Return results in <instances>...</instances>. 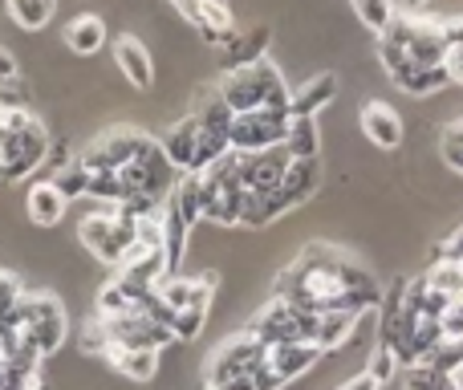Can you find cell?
I'll use <instances>...</instances> for the list:
<instances>
[{"instance_id":"26","label":"cell","mask_w":463,"mask_h":390,"mask_svg":"<svg viewBox=\"0 0 463 390\" xmlns=\"http://www.w3.org/2000/svg\"><path fill=\"white\" fill-rule=\"evenodd\" d=\"M443 41H448L443 70L451 73V86H463V16H443Z\"/></svg>"},{"instance_id":"15","label":"cell","mask_w":463,"mask_h":390,"mask_svg":"<svg viewBox=\"0 0 463 390\" xmlns=\"http://www.w3.org/2000/svg\"><path fill=\"white\" fill-rule=\"evenodd\" d=\"M159 143H163V155L171 159V167H175L179 176H192L195 143H200V122L187 114V119H179L175 127H167V135H163Z\"/></svg>"},{"instance_id":"33","label":"cell","mask_w":463,"mask_h":390,"mask_svg":"<svg viewBox=\"0 0 463 390\" xmlns=\"http://www.w3.org/2000/svg\"><path fill=\"white\" fill-rule=\"evenodd\" d=\"M362 375H370V378H374V383H378V386H391V383H394V378H399V375H402V370H399V362H394V358H391V354H386V350H383V346H374V354H370V366H366V370H362Z\"/></svg>"},{"instance_id":"37","label":"cell","mask_w":463,"mask_h":390,"mask_svg":"<svg viewBox=\"0 0 463 390\" xmlns=\"http://www.w3.org/2000/svg\"><path fill=\"white\" fill-rule=\"evenodd\" d=\"M439 151H443V163H448L451 171H459V176H463V143H456V138H448V135H443Z\"/></svg>"},{"instance_id":"2","label":"cell","mask_w":463,"mask_h":390,"mask_svg":"<svg viewBox=\"0 0 463 390\" xmlns=\"http://www.w3.org/2000/svg\"><path fill=\"white\" fill-rule=\"evenodd\" d=\"M216 90L232 106V114L264 110V106H288V94H293L269 57H264V62H252V65H240V70H224V78L216 81Z\"/></svg>"},{"instance_id":"5","label":"cell","mask_w":463,"mask_h":390,"mask_svg":"<svg viewBox=\"0 0 463 390\" xmlns=\"http://www.w3.org/2000/svg\"><path fill=\"white\" fill-rule=\"evenodd\" d=\"M49 147L53 143H49L45 122H41L37 114H29V119L21 122V130L8 135L5 147H0V179H5V184H21V179H29L33 171L49 159Z\"/></svg>"},{"instance_id":"6","label":"cell","mask_w":463,"mask_h":390,"mask_svg":"<svg viewBox=\"0 0 463 390\" xmlns=\"http://www.w3.org/2000/svg\"><path fill=\"white\" fill-rule=\"evenodd\" d=\"M288 106H264V110H248L232 119L228 143L236 155H256V151H272L285 147V130H288Z\"/></svg>"},{"instance_id":"8","label":"cell","mask_w":463,"mask_h":390,"mask_svg":"<svg viewBox=\"0 0 463 390\" xmlns=\"http://www.w3.org/2000/svg\"><path fill=\"white\" fill-rule=\"evenodd\" d=\"M269 358V346H260L252 334H236L232 342H224L216 354L208 358V370H203V386H220L232 383V378H252L256 370Z\"/></svg>"},{"instance_id":"4","label":"cell","mask_w":463,"mask_h":390,"mask_svg":"<svg viewBox=\"0 0 463 390\" xmlns=\"http://www.w3.org/2000/svg\"><path fill=\"white\" fill-rule=\"evenodd\" d=\"M16 321L24 326L29 342L37 346L45 358H53V354L65 346L70 321H65V305L57 301L53 293H24L21 305H16Z\"/></svg>"},{"instance_id":"31","label":"cell","mask_w":463,"mask_h":390,"mask_svg":"<svg viewBox=\"0 0 463 390\" xmlns=\"http://www.w3.org/2000/svg\"><path fill=\"white\" fill-rule=\"evenodd\" d=\"M0 390H45V386H41V370H24L16 362L0 358Z\"/></svg>"},{"instance_id":"13","label":"cell","mask_w":463,"mask_h":390,"mask_svg":"<svg viewBox=\"0 0 463 390\" xmlns=\"http://www.w3.org/2000/svg\"><path fill=\"white\" fill-rule=\"evenodd\" d=\"M358 127H362V135L374 147H383V151H394V147L402 143V114L394 110L391 102H383V98H370V102L362 106Z\"/></svg>"},{"instance_id":"17","label":"cell","mask_w":463,"mask_h":390,"mask_svg":"<svg viewBox=\"0 0 463 390\" xmlns=\"http://www.w3.org/2000/svg\"><path fill=\"white\" fill-rule=\"evenodd\" d=\"M334 94H337V78L334 73H317V78H309L301 90L288 94V114H293V119H317V114L334 102Z\"/></svg>"},{"instance_id":"24","label":"cell","mask_w":463,"mask_h":390,"mask_svg":"<svg viewBox=\"0 0 463 390\" xmlns=\"http://www.w3.org/2000/svg\"><path fill=\"white\" fill-rule=\"evenodd\" d=\"M354 329H358V318L354 313H321L317 318V350H337L342 342H350Z\"/></svg>"},{"instance_id":"36","label":"cell","mask_w":463,"mask_h":390,"mask_svg":"<svg viewBox=\"0 0 463 390\" xmlns=\"http://www.w3.org/2000/svg\"><path fill=\"white\" fill-rule=\"evenodd\" d=\"M435 261H463V224L443 240L439 248H435Z\"/></svg>"},{"instance_id":"35","label":"cell","mask_w":463,"mask_h":390,"mask_svg":"<svg viewBox=\"0 0 463 390\" xmlns=\"http://www.w3.org/2000/svg\"><path fill=\"white\" fill-rule=\"evenodd\" d=\"M439 326H443V338H451V342H463V297H456V301L443 309Z\"/></svg>"},{"instance_id":"12","label":"cell","mask_w":463,"mask_h":390,"mask_svg":"<svg viewBox=\"0 0 463 390\" xmlns=\"http://www.w3.org/2000/svg\"><path fill=\"white\" fill-rule=\"evenodd\" d=\"M386 73H391L394 86L411 98H431V94H443V90L451 86V73L443 70V65H419V62H411V57L394 62Z\"/></svg>"},{"instance_id":"40","label":"cell","mask_w":463,"mask_h":390,"mask_svg":"<svg viewBox=\"0 0 463 390\" xmlns=\"http://www.w3.org/2000/svg\"><path fill=\"white\" fill-rule=\"evenodd\" d=\"M448 138H456V143H463V119H456V122L448 127Z\"/></svg>"},{"instance_id":"23","label":"cell","mask_w":463,"mask_h":390,"mask_svg":"<svg viewBox=\"0 0 463 390\" xmlns=\"http://www.w3.org/2000/svg\"><path fill=\"white\" fill-rule=\"evenodd\" d=\"M171 204H175V212L184 215L187 228H200L203 224V184H200V176L179 179L175 192H171Z\"/></svg>"},{"instance_id":"29","label":"cell","mask_w":463,"mask_h":390,"mask_svg":"<svg viewBox=\"0 0 463 390\" xmlns=\"http://www.w3.org/2000/svg\"><path fill=\"white\" fill-rule=\"evenodd\" d=\"M86 195L98 199V204H106V207L122 204V176L118 171H94V176H90Z\"/></svg>"},{"instance_id":"7","label":"cell","mask_w":463,"mask_h":390,"mask_svg":"<svg viewBox=\"0 0 463 390\" xmlns=\"http://www.w3.org/2000/svg\"><path fill=\"white\" fill-rule=\"evenodd\" d=\"M78 240L86 244V252L102 264H122L127 252L135 248V224L118 220L114 207H102V212L86 215L78 228Z\"/></svg>"},{"instance_id":"22","label":"cell","mask_w":463,"mask_h":390,"mask_svg":"<svg viewBox=\"0 0 463 390\" xmlns=\"http://www.w3.org/2000/svg\"><path fill=\"white\" fill-rule=\"evenodd\" d=\"M285 151H288V159H317V155H321L317 119H288Z\"/></svg>"},{"instance_id":"32","label":"cell","mask_w":463,"mask_h":390,"mask_svg":"<svg viewBox=\"0 0 463 390\" xmlns=\"http://www.w3.org/2000/svg\"><path fill=\"white\" fill-rule=\"evenodd\" d=\"M203 321H208V305H192V309H179L175 313V326H171V334L179 338V342H195L203 329Z\"/></svg>"},{"instance_id":"3","label":"cell","mask_w":463,"mask_h":390,"mask_svg":"<svg viewBox=\"0 0 463 390\" xmlns=\"http://www.w3.org/2000/svg\"><path fill=\"white\" fill-rule=\"evenodd\" d=\"M203 184V220L220 224V228H232L240 224L244 215V184H240V171H236V155H224L216 167H208L200 176Z\"/></svg>"},{"instance_id":"25","label":"cell","mask_w":463,"mask_h":390,"mask_svg":"<svg viewBox=\"0 0 463 390\" xmlns=\"http://www.w3.org/2000/svg\"><path fill=\"white\" fill-rule=\"evenodd\" d=\"M53 5L57 0H8V16H13L24 33H37V29H45L49 24Z\"/></svg>"},{"instance_id":"27","label":"cell","mask_w":463,"mask_h":390,"mask_svg":"<svg viewBox=\"0 0 463 390\" xmlns=\"http://www.w3.org/2000/svg\"><path fill=\"white\" fill-rule=\"evenodd\" d=\"M427 285L439 289L443 297H463V261H435L431 269H427Z\"/></svg>"},{"instance_id":"10","label":"cell","mask_w":463,"mask_h":390,"mask_svg":"<svg viewBox=\"0 0 463 390\" xmlns=\"http://www.w3.org/2000/svg\"><path fill=\"white\" fill-rule=\"evenodd\" d=\"M236 155V151H232ZM288 151L285 147H272V151H256V155H236V171H240V184H244L248 195H269L280 187L288 171Z\"/></svg>"},{"instance_id":"11","label":"cell","mask_w":463,"mask_h":390,"mask_svg":"<svg viewBox=\"0 0 463 390\" xmlns=\"http://www.w3.org/2000/svg\"><path fill=\"white\" fill-rule=\"evenodd\" d=\"M326 184V167H321V159H293L285 171V179H280V187L272 192V204H277V212H293L297 204H305L309 195H317V187Z\"/></svg>"},{"instance_id":"9","label":"cell","mask_w":463,"mask_h":390,"mask_svg":"<svg viewBox=\"0 0 463 390\" xmlns=\"http://www.w3.org/2000/svg\"><path fill=\"white\" fill-rule=\"evenodd\" d=\"M317 358H321L317 346H272L264 366L252 375V386L256 390H285L301 375H309V370L317 366Z\"/></svg>"},{"instance_id":"1","label":"cell","mask_w":463,"mask_h":390,"mask_svg":"<svg viewBox=\"0 0 463 390\" xmlns=\"http://www.w3.org/2000/svg\"><path fill=\"white\" fill-rule=\"evenodd\" d=\"M277 301H288L305 313H354L383 305V285L362 261L329 244H309L272 285Z\"/></svg>"},{"instance_id":"30","label":"cell","mask_w":463,"mask_h":390,"mask_svg":"<svg viewBox=\"0 0 463 390\" xmlns=\"http://www.w3.org/2000/svg\"><path fill=\"white\" fill-rule=\"evenodd\" d=\"M354 13L362 16V24H366V29L383 33L386 24L394 21V13H399V8H394V0H354Z\"/></svg>"},{"instance_id":"20","label":"cell","mask_w":463,"mask_h":390,"mask_svg":"<svg viewBox=\"0 0 463 390\" xmlns=\"http://www.w3.org/2000/svg\"><path fill=\"white\" fill-rule=\"evenodd\" d=\"M264 49H269V29H264V24H256V29H248V33H236L224 45V70L264 62Z\"/></svg>"},{"instance_id":"14","label":"cell","mask_w":463,"mask_h":390,"mask_svg":"<svg viewBox=\"0 0 463 390\" xmlns=\"http://www.w3.org/2000/svg\"><path fill=\"white\" fill-rule=\"evenodd\" d=\"M65 207H70V199L57 192L53 179H37L29 187V195H24V212H29V220L37 228H57L65 220Z\"/></svg>"},{"instance_id":"34","label":"cell","mask_w":463,"mask_h":390,"mask_svg":"<svg viewBox=\"0 0 463 390\" xmlns=\"http://www.w3.org/2000/svg\"><path fill=\"white\" fill-rule=\"evenodd\" d=\"M21 297H24L21 281H16L13 272H0V321H5V318H13V313H16V305H21Z\"/></svg>"},{"instance_id":"18","label":"cell","mask_w":463,"mask_h":390,"mask_svg":"<svg viewBox=\"0 0 463 390\" xmlns=\"http://www.w3.org/2000/svg\"><path fill=\"white\" fill-rule=\"evenodd\" d=\"M192 119L200 122V130H212V135H228L232 130V106L220 98L216 86H203L200 94H195V106H192Z\"/></svg>"},{"instance_id":"21","label":"cell","mask_w":463,"mask_h":390,"mask_svg":"<svg viewBox=\"0 0 463 390\" xmlns=\"http://www.w3.org/2000/svg\"><path fill=\"white\" fill-rule=\"evenodd\" d=\"M106 362H110L122 378H135V383H151L155 370H159V354L155 350H127V346H110Z\"/></svg>"},{"instance_id":"38","label":"cell","mask_w":463,"mask_h":390,"mask_svg":"<svg viewBox=\"0 0 463 390\" xmlns=\"http://www.w3.org/2000/svg\"><path fill=\"white\" fill-rule=\"evenodd\" d=\"M21 78V65H16V57L8 53V49H0V86H5V81H16Z\"/></svg>"},{"instance_id":"39","label":"cell","mask_w":463,"mask_h":390,"mask_svg":"<svg viewBox=\"0 0 463 390\" xmlns=\"http://www.w3.org/2000/svg\"><path fill=\"white\" fill-rule=\"evenodd\" d=\"M203 390H256L252 378H232V383H220V386H203Z\"/></svg>"},{"instance_id":"28","label":"cell","mask_w":463,"mask_h":390,"mask_svg":"<svg viewBox=\"0 0 463 390\" xmlns=\"http://www.w3.org/2000/svg\"><path fill=\"white\" fill-rule=\"evenodd\" d=\"M49 179H53V187H57V192H61L65 199H81V195H86V187H90V171L81 167L78 159H70L61 171H53Z\"/></svg>"},{"instance_id":"19","label":"cell","mask_w":463,"mask_h":390,"mask_svg":"<svg viewBox=\"0 0 463 390\" xmlns=\"http://www.w3.org/2000/svg\"><path fill=\"white\" fill-rule=\"evenodd\" d=\"M65 45H70L73 53H81V57H94L98 49L106 45V21L102 16H94V13L73 16V21L65 24Z\"/></svg>"},{"instance_id":"16","label":"cell","mask_w":463,"mask_h":390,"mask_svg":"<svg viewBox=\"0 0 463 390\" xmlns=\"http://www.w3.org/2000/svg\"><path fill=\"white\" fill-rule=\"evenodd\" d=\"M114 62H118L122 78H127L135 90L155 86V62H151V53H146V45L138 37H118V45H114Z\"/></svg>"}]
</instances>
